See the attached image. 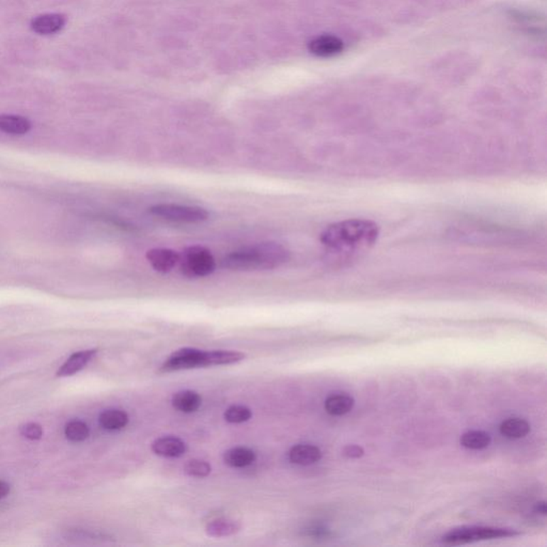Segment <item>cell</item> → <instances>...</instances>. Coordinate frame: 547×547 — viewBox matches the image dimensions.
Here are the masks:
<instances>
[{"label":"cell","instance_id":"obj_17","mask_svg":"<svg viewBox=\"0 0 547 547\" xmlns=\"http://www.w3.org/2000/svg\"><path fill=\"white\" fill-rule=\"evenodd\" d=\"M240 525L238 521L228 519H215L206 526V531L212 538H223L233 536L240 531Z\"/></svg>","mask_w":547,"mask_h":547},{"label":"cell","instance_id":"obj_7","mask_svg":"<svg viewBox=\"0 0 547 547\" xmlns=\"http://www.w3.org/2000/svg\"><path fill=\"white\" fill-rule=\"evenodd\" d=\"M146 257L156 272L166 274L178 265L180 253L171 249L153 248L148 250Z\"/></svg>","mask_w":547,"mask_h":547},{"label":"cell","instance_id":"obj_14","mask_svg":"<svg viewBox=\"0 0 547 547\" xmlns=\"http://www.w3.org/2000/svg\"><path fill=\"white\" fill-rule=\"evenodd\" d=\"M257 459L255 451L246 447H236L223 453V462L230 467L244 468L251 465Z\"/></svg>","mask_w":547,"mask_h":547},{"label":"cell","instance_id":"obj_27","mask_svg":"<svg viewBox=\"0 0 547 547\" xmlns=\"http://www.w3.org/2000/svg\"><path fill=\"white\" fill-rule=\"evenodd\" d=\"M10 489H11V487H10L9 483L5 482V481H0V499L7 497L8 494L10 493Z\"/></svg>","mask_w":547,"mask_h":547},{"label":"cell","instance_id":"obj_22","mask_svg":"<svg viewBox=\"0 0 547 547\" xmlns=\"http://www.w3.org/2000/svg\"><path fill=\"white\" fill-rule=\"evenodd\" d=\"M65 434L71 442H83L88 438L90 430L83 421L74 420L65 425Z\"/></svg>","mask_w":547,"mask_h":547},{"label":"cell","instance_id":"obj_8","mask_svg":"<svg viewBox=\"0 0 547 547\" xmlns=\"http://www.w3.org/2000/svg\"><path fill=\"white\" fill-rule=\"evenodd\" d=\"M155 455L164 457H180L187 451V445L181 438L165 436L157 438L151 445Z\"/></svg>","mask_w":547,"mask_h":547},{"label":"cell","instance_id":"obj_10","mask_svg":"<svg viewBox=\"0 0 547 547\" xmlns=\"http://www.w3.org/2000/svg\"><path fill=\"white\" fill-rule=\"evenodd\" d=\"M97 349L74 353V354L71 355V356L69 357V359L59 368L58 371H57V376L65 378V376H73V374L78 373V372L84 369V368L90 363L91 359L97 355Z\"/></svg>","mask_w":547,"mask_h":547},{"label":"cell","instance_id":"obj_21","mask_svg":"<svg viewBox=\"0 0 547 547\" xmlns=\"http://www.w3.org/2000/svg\"><path fill=\"white\" fill-rule=\"evenodd\" d=\"M491 436L487 432L470 431L462 435L461 445L465 448L479 450L487 448L491 444Z\"/></svg>","mask_w":547,"mask_h":547},{"label":"cell","instance_id":"obj_23","mask_svg":"<svg viewBox=\"0 0 547 547\" xmlns=\"http://www.w3.org/2000/svg\"><path fill=\"white\" fill-rule=\"evenodd\" d=\"M211 470H212V467H211L210 464L208 462L202 461V460H191L184 466L185 474L195 477V478L208 477L211 474Z\"/></svg>","mask_w":547,"mask_h":547},{"label":"cell","instance_id":"obj_25","mask_svg":"<svg viewBox=\"0 0 547 547\" xmlns=\"http://www.w3.org/2000/svg\"><path fill=\"white\" fill-rule=\"evenodd\" d=\"M20 432L24 437L31 440H40L43 435V430H42L41 425H38V423H27V425H22L20 427Z\"/></svg>","mask_w":547,"mask_h":547},{"label":"cell","instance_id":"obj_24","mask_svg":"<svg viewBox=\"0 0 547 547\" xmlns=\"http://www.w3.org/2000/svg\"><path fill=\"white\" fill-rule=\"evenodd\" d=\"M225 421L230 423H243L248 421L253 416L250 408L243 405H234L225 412Z\"/></svg>","mask_w":547,"mask_h":547},{"label":"cell","instance_id":"obj_4","mask_svg":"<svg viewBox=\"0 0 547 547\" xmlns=\"http://www.w3.org/2000/svg\"><path fill=\"white\" fill-rule=\"evenodd\" d=\"M519 536L514 530L492 527H462L451 530L442 536V542L448 545H462L477 541L511 538Z\"/></svg>","mask_w":547,"mask_h":547},{"label":"cell","instance_id":"obj_11","mask_svg":"<svg viewBox=\"0 0 547 547\" xmlns=\"http://www.w3.org/2000/svg\"><path fill=\"white\" fill-rule=\"evenodd\" d=\"M322 451L314 445H297L289 451V460L297 465L307 466L318 463Z\"/></svg>","mask_w":547,"mask_h":547},{"label":"cell","instance_id":"obj_2","mask_svg":"<svg viewBox=\"0 0 547 547\" xmlns=\"http://www.w3.org/2000/svg\"><path fill=\"white\" fill-rule=\"evenodd\" d=\"M290 260V251L275 242L259 243L233 251L221 260L225 270L236 272L274 270Z\"/></svg>","mask_w":547,"mask_h":547},{"label":"cell","instance_id":"obj_19","mask_svg":"<svg viewBox=\"0 0 547 547\" xmlns=\"http://www.w3.org/2000/svg\"><path fill=\"white\" fill-rule=\"evenodd\" d=\"M500 433L511 440L525 437L530 432V425L521 418H509L500 425Z\"/></svg>","mask_w":547,"mask_h":547},{"label":"cell","instance_id":"obj_28","mask_svg":"<svg viewBox=\"0 0 547 547\" xmlns=\"http://www.w3.org/2000/svg\"><path fill=\"white\" fill-rule=\"evenodd\" d=\"M534 509H536V512L541 513V514H546V504H545L544 501L536 504V508Z\"/></svg>","mask_w":547,"mask_h":547},{"label":"cell","instance_id":"obj_5","mask_svg":"<svg viewBox=\"0 0 547 547\" xmlns=\"http://www.w3.org/2000/svg\"><path fill=\"white\" fill-rule=\"evenodd\" d=\"M149 212L154 216L179 223H201L208 218V212L200 206H181V204L161 203L151 206Z\"/></svg>","mask_w":547,"mask_h":547},{"label":"cell","instance_id":"obj_12","mask_svg":"<svg viewBox=\"0 0 547 547\" xmlns=\"http://www.w3.org/2000/svg\"><path fill=\"white\" fill-rule=\"evenodd\" d=\"M65 24V16L61 14H44L33 18L31 29L39 35H53L60 31Z\"/></svg>","mask_w":547,"mask_h":547},{"label":"cell","instance_id":"obj_13","mask_svg":"<svg viewBox=\"0 0 547 547\" xmlns=\"http://www.w3.org/2000/svg\"><path fill=\"white\" fill-rule=\"evenodd\" d=\"M246 355L238 351H210L204 352L203 368L213 366L233 365L245 359Z\"/></svg>","mask_w":547,"mask_h":547},{"label":"cell","instance_id":"obj_15","mask_svg":"<svg viewBox=\"0 0 547 547\" xmlns=\"http://www.w3.org/2000/svg\"><path fill=\"white\" fill-rule=\"evenodd\" d=\"M31 129L28 119L16 115H0V131L11 135H24Z\"/></svg>","mask_w":547,"mask_h":547},{"label":"cell","instance_id":"obj_6","mask_svg":"<svg viewBox=\"0 0 547 547\" xmlns=\"http://www.w3.org/2000/svg\"><path fill=\"white\" fill-rule=\"evenodd\" d=\"M203 356L204 351L191 348L181 349L168 357L167 361L159 368V372L168 373L180 370L203 368Z\"/></svg>","mask_w":547,"mask_h":547},{"label":"cell","instance_id":"obj_1","mask_svg":"<svg viewBox=\"0 0 547 547\" xmlns=\"http://www.w3.org/2000/svg\"><path fill=\"white\" fill-rule=\"evenodd\" d=\"M380 236L378 223L369 219L353 218L327 225L320 234L324 246L334 250H366L373 246Z\"/></svg>","mask_w":547,"mask_h":547},{"label":"cell","instance_id":"obj_3","mask_svg":"<svg viewBox=\"0 0 547 547\" xmlns=\"http://www.w3.org/2000/svg\"><path fill=\"white\" fill-rule=\"evenodd\" d=\"M181 272L187 278L206 277L214 272L216 261L206 247L195 245L186 247L179 259Z\"/></svg>","mask_w":547,"mask_h":547},{"label":"cell","instance_id":"obj_18","mask_svg":"<svg viewBox=\"0 0 547 547\" xmlns=\"http://www.w3.org/2000/svg\"><path fill=\"white\" fill-rule=\"evenodd\" d=\"M354 406V399L350 395L339 393L327 398L325 401V410L331 416H342L348 414Z\"/></svg>","mask_w":547,"mask_h":547},{"label":"cell","instance_id":"obj_16","mask_svg":"<svg viewBox=\"0 0 547 547\" xmlns=\"http://www.w3.org/2000/svg\"><path fill=\"white\" fill-rule=\"evenodd\" d=\"M202 404V398L199 393L193 391H179L172 398V405L179 412L189 413L199 410Z\"/></svg>","mask_w":547,"mask_h":547},{"label":"cell","instance_id":"obj_20","mask_svg":"<svg viewBox=\"0 0 547 547\" xmlns=\"http://www.w3.org/2000/svg\"><path fill=\"white\" fill-rule=\"evenodd\" d=\"M99 423L104 429L116 431L127 427L129 415L120 410H107L100 415Z\"/></svg>","mask_w":547,"mask_h":547},{"label":"cell","instance_id":"obj_9","mask_svg":"<svg viewBox=\"0 0 547 547\" xmlns=\"http://www.w3.org/2000/svg\"><path fill=\"white\" fill-rule=\"evenodd\" d=\"M342 40L335 36H321L309 43V51L318 57H333L344 51Z\"/></svg>","mask_w":547,"mask_h":547},{"label":"cell","instance_id":"obj_26","mask_svg":"<svg viewBox=\"0 0 547 547\" xmlns=\"http://www.w3.org/2000/svg\"><path fill=\"white\" fill-rule=\"evenodd\" d=\"M363 449L361 447L357 446V445H350L346 446L344 450V455L346 457H351V459H359V457H363Z\"/></svg>","mask_w":547,"mask_h":547}]
</instances>
